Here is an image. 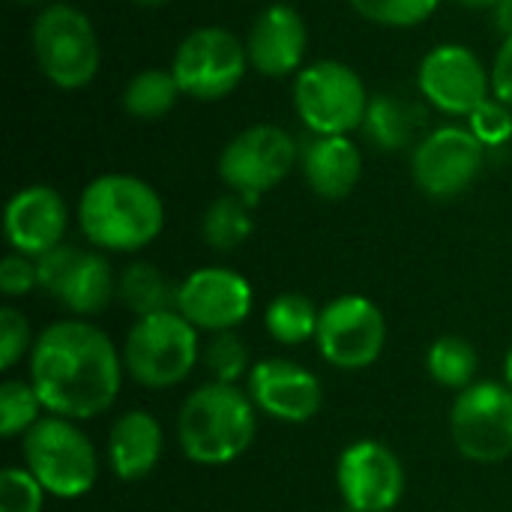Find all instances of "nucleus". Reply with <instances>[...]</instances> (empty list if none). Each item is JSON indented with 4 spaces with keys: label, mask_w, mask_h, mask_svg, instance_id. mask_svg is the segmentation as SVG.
<instances>
[{
    "label": "nucleus",
    "mask_w": 512,
    "mask_h": 512,
    "mask_svg": "<svg viewBox=\"0 0 512 512\" xmlns=\"http://www.w3.org/2000/svg\"><path fill=\"white\" fill-rule=\"evenodd\" d=\"M123 369L114 342L84 318L51 324L30 351V384L45 411L75 423L117 402Z\"/></svg>",
    "instance_id": "1"
},
{
    "label": "nucleus",
    "mask_w": 512,
    "mask_h": 512,
    "mask_svg": "<svg viewBox=\"0 0 512 512\" xmlns=\"http://www.w3.org/2000/svg\"><path fill=\"white\" fill-rule=\"evenodd\" d=\"M78 225L96 249L138 252L159 237L165 207L156 189L141 177L102 174L81 192Z\"/></svg>",
    "instance_id": "2"
},
{
    "label": "nucleus",
    "mask_w": 512,
    "mask_h": 512,
    "mask_svg": "<svg viewBox=\"0 0 512 512\" xmlns=\"http://www.w3.org/2000/svg\"><path fill=\"white\" fill-rule=\"evenodd\" d=\"M258 432V408L237 384L210 381L186 396L177 414V441L195 465H228L240 459Z\"/></svg>",
    "instance_id": "3"
},
{
    "label": "nucleus",
    "mask_w": 512,
    "mask_h": 512,
    "mask_svg": "<svg viewBox=\"0 0 512 512\" xmlns=\"http://www.w3.org/2000/svg\"><path fill=\"white\" fill-rule=\"evenodd\" d=\"M24 468L39 480L45 495L60 501L84 498L99 477V459L90 438L66 417H42L24 435Z\"/></svg>",
    "instance_id": "4"
},
{
    "label": "nucleus",
    "mask_w": 512,
    "mask_h": 512,
    "mask_svg": "<svg viewBox=\"0 0 512 512\" xmlns=\"http://www.w3.org/2000/svg\"><path fill=\"white\" fill-rule=\"evenodd\" d=\"M198 357V330L177 309L138 318L123 345L126 372L150 390H165L186 381Z\"/></svg>",
    "instance_id": "5"
},
{
    "label": "nucleus",
    "mask_w": 512,
    "mask_h": 512,
    "mask_svg": "<svg viewBox=\"0 0 512 512\" xmlns=\"http://www.w3.org/2000/svg\"><path fill=\"white\" fill-rule=\"evenodd\" d=\"M33 54L42 75L63 90L87 87L102 57L90 18L69 3H51L39 12L33 24Z\"/></svg>",
    "instance_id": "6"
},
{
    "label": "nucleus",
    "mask_w": 512,
    "mask_h": 512,
    "mask_svg": "<svg viewBox=\"0 0 512 512\" xmlns=\"http://www.w3.org/2000/svg\"><path fill=\"white\" fill-rule=\"evenodd\" d=\"M294 108L315 135H348L363 126L369 93L363 78L342 60H318L294 78Z\"/></svg>",
    "instance_id": "7"
},
{
    "label": "nucleus",
    "mask_w": 512,
    "mask_h": 512,
    "mask_svg": "<svg viewBox=\"0 0 512 512\" xmlns=\"http://www.w3.org/2000/svg\"><path fill=\"white\" fill-rule=\"evenodd\" d=\"M297 162L300 147L294 144V138L282 126L258 123L237 132L225 144L219 156V177L237 195L255 204L264 192L276 189Z\"/></svg>",
    "instance_id": "8"
},
{
    "label": "nucleus",
    "mask_w": 512,
    "mask_h": 512,
    "mask_svg": "<svg viewBox=\"0 0 512 512\" xmlns=\"http://www.w3.org/2000/svg\"><path fill=\"white\" fill-rule=\"evenodd\" d=\"M456 450L480 465L512 456V390L498 381H477L462 390L450 411Z\"/></svg>",
    "instance_id": "9"
},
{
    "label": "nucleus",
    "mask_w": 512,
    "mask_h": 512,
    "mask_svg": "<svg viewBox=\"0 0 512 512\" xmlns=\"http://www.w3.org/2000/svg\"><path fill=\"white\" fill-rule=\"evenodd\" d=\"M246 66V45L231 30L198 27L177 45L171 72L186 96L213 102L234 93L246 75Z\"/></svg>",
    "instance_id": "10"
},
{
    "label": "nucleus",
    "mask_w": 512,
    "mask_h": 512,
    "mask_svg": "<svg viewBox=\"0 0 512 512\" xmlns=\"http://www.w3.org/2000/svg\"><path fill=\"white\" fill-rule=\"evenodd\" d=\"M315 342L330 366L345 372L369 369L387 345L384 312L360 294L336 297L321 309Z\"/></svg>",
    "instance_id": "11"
},
{
    "label": "nucleus",
    "mask_w": 512,
    "mask_h": 512,
    "mask_svg": "<svg viewBox=\"0 0 512 512\" xmlns=\"http://www.w3.org/2000/svg\"><path fill=\"white\" fill-rule=\"evenodd\" d=\"M39 288L78 318L102 312L117 294L111 264L99 252H87L69 243L36 258Z\"/></svg>",
    "instance_id": "12"
},
{
    "label": "nucleus",
    "mask_w": 512,
    "mask_h": 512,
    "mask_svg": "<svg viewBox=\"0 0 512 512\" xmlns=\"http://www.w3.org/2000/svg\"><path fill=\"white\" fill-rule=\"evenodd\" d=\"M483 162L486 147L468 126H441L417 141L411 171L429 198H456L480 177Z\"/></svg>",
    "instance_id": "13"
},
{
    "label": "nucleus",
    "mask_w": 512,
    "mask_h": 512,
    "mask_svg": "<svg viewBox=\"0 0 512 512\" xmlns=\"http://www.w3.org/2000/svg\"><path fill=\"white\" fill-rule=\"evenodd\" d=\"M336 483L348 512H393L405 495V468L381 441H357L342 450Z\"/></svg>",
    "instance_id": "14"
},
{
    "label": "nucleus",
    "mask_w": 512,
    "mask_h": 512,
    "mask_svg": "<svg viewBox=\"0 0 512 512\" xmlns=\"http://www.w3.org/2000/svg\"><path fill=\"white\" fill-rule=\"evenodd\" d=\"M417 84L438 111L456 117H468L492 96V72L468 45L456 42L438 45L423 57Z\"/></svg>",
    "instance_id": "15"
},
{
    "label": "nucleus",
    "mask_w": 512,
    "mask_h": 512,
    "mask_svg": "<svg viewBox=\"0 0 512 512\" xmlns=\"http://www.w3.org/2000/svg\"><path fill=\"white\" fill-rule=\"evenodd\" d=\"M195 330L228 333L240 327L252 312V285L228 267L192 270L177 285L174 306Z\"/></svg>",
    "instance_id": "16"
},
{
    "label": "nucleus",
    "mask_w": 512,
    "mask_h": 512,
    "mask_svg": "<svg viewBox=\"0 0 512 512\" xmlns=\"http://www.w3.org/2000/svg\"><path fill=\"white\" fill-rule=\"evenodd\" d=\"M249 396L258 411L279 423H309L321 411V381L300 363L282 357L252 366Z\"/></svg>",
    "instance_id": "17"
},
{
    "label": "nucleus",
    "mask_w": 512,
    "mask_h": 512,
    "mask_svg": "<svg viewBox=\"0 0 512 512\" xmlns=\"http://www.w3.org/2000/svg\"><path fill=\"white\" fill-rule=\"evenodd\" d=\"M69 225L66 201L51 186H27L15 192L3 213V231L15 252L39 258L63 243Z\"/></svg>",
    "instance_id": "18"
},
{
    "label": "nucleus",
    "mask_w": 512,
    "mask_h": 512,
    "mask_svg": "<svg viewBox=\"0 0 512 512\" xmlns=\"http://www.w3.org/2000/svg\"><path fill=\"white\" fill-rule=\"evenodd\" d=\"M306 45L309 30L303 15L288 3H273L255 18L246 39V54L261 75L285 78L303 69Z\"/></svg>",
    "instance_id": "19"
},
{
    "label": "nucleus",
    "mask_w": 512,
    "mask_h": 512,
    "mask_svg": "<svg viewBox=\"0 0 512 512\" xmlns=\"http://www.w3.org/2000/svg\"><path fill=\"white\" fill-rule=\"evenodd\" d=\"M300 168L315 195L339 201L360 183L363 156L348 135H315L300 147Z\"/></svg>",
    "instance_id": "20"
},
{
    "label": "nucleus",
    "mask_w": 512,
    "mask_h": 512,
    "mask_svg": "<svg viewBox=\"0 0 512 512\" xmlns=\"http://www.w3.org/2000/svg\"><path fill=\"white\" fill-rule=\"evenodd\" d=\"M165 435L153 414L126 411L114 420L108 432V465L114 477L132 483L144 480L162 459Z\"/></svg>",
    "instance_id": "21"
},
{
    "label": "nucleus",
    "mask_w": 512,
    "mask_h": 512,
    "mask_svg": "<svg viewBox=\"0 0 512 512\" xmlns=\"http://www.w3.org/2000/svg\"><path fill=\"white\" fill-rule=\"evenodd\" d=\"M420 123H423V111L414 102H405V99L387 93V96L369 99L363 129L378 147L402 150V147H408L414 141Z\"/></svg>",
    "instance_id": "22"
},
{
    "label": "nucleus",
    "mask_w": 512,
    "mask_h": 512,
    "mask_svg": "<svg viewBox=\"0 0 512 512\" xmlns=\"http://www.w3.org/2000/svg\"><path fill=\"white\" fill-rule=\"evenodd\" d=\"M117 297L138 318L171 312L177 306V288L165 279V273L153 264H129L117 279Z\"/></svg>",
    "instance_id": "23"
},
{
    "label": "nucleus",
    "mask_w": 512,
    "mask_h": 512,
    "mask_svg": "<svg viewBox=\"0 0 512 512\" xmlns=\"http://www.w3.org/2000/svg\"><path fill=\"white\" fill-rule=\"evenodd\" d=\"M183 96L171 69H141L123 90V108L138 120L165 117Z\"/></svg>",
    "instance_id": "24"
},
{
    "label": "nucleus",
    "mask_w": 512,
    "mask_h": 512,
    "mask_svg": "<svg viewBox=\"0 0 512 512\" xmlns=\"http://www.w3.org/2000/svg\"><path fill=\"white\" fill-rule=\"evenodd\" d=\"M252 207L255 204H249L237 192L216 198L201 222L207 246L216 252H234L237 246H243L252 234Z\"/></svg>",
    "instance_id": "25"
},
{
    "label": "nucleus",
    "mask_w": 512,
    "mask_h": 512,
    "mask_svg": "<svg viewBox=\"0 0 512 512\" xmlns=\"http://www.w3.org/2000/svg\"><path fill=\"white\" fill-rule=\"evenodd\" d=\"M318 321H321V312L303 294H279L264 312L267 333L279 345H303L315 339Z\"/></svg>",
    "instance_id": "26"
},
{
    "label": "nucleus",
    "mask_w": 512,
    "mask_h": 512,
    "mask_svg": "<svg viewBox=\"0 0 512 512\" xmlns=\"http://www.w3.org/2000/svg\"><path fill=\"white\" fill-rule=\"evenodd\" d=\"M426 369L429 375L447 387V390H468L471 384H477V369H480V357L474 351V345L462 336H441L429 354H426Z\"/></svg>",
    "instance_id": "27"
},
{
    "label": "nucleus",
    "mask_w": 512,
    "mask_h": 512,
    "mask_svg": "<svg viewBox=\"0 0 512 512\" xmlns=\"http://www.w3.org/2000/svg\"><path fill=\"white\" fill-rule=\"evenodd\" d=\"M45 405L30 381H3L0 384V432L3 438L27 435L42 417Z\"/></svg>",
    "instance_id": "28"
},
{
    "label": "nucleus",
    "mask_w": 512,
    "mask_h": 512,
    "mask_svg": "<svg viewBox=\"0 0 512 512\" xmlns=\"http://www.w3.org/2000/svg\"><path fill=\"white\" fill-rule=\"evenodd\" d=\"M201 360H204L207 372L213 375V381H219V384H237L243 375L252 372L246 342L234 330L213 333L210 342L201 351Z\"/></svg>",
    "instance_id": "29"
},
{
    "label": "nucleus",
    "mask_w": 512,
    "mask_h": 512,
    "mask_svg": "<svg viewBox=\"0 0 512 512\" xmlns=\"http://www.w3.org/2000/svg\"><path fill=\"white\" fill-rule=\"evenodd\" d=\"M351 6L366 21L384 27H414L438 9V0H351Z\"/></svg>",
    "instance_id": "30"
},
{
    "label": "nucleus",
    "mask_w": 512,
    "mask_h": 512,
    "mask_svg": "<svg viewBox=\"0 0 512 512\" xmlns=\"http://www.w3.org/2000/svg\"><path fill=\"white\" fill-rule=\"evenodd\" d=\"M45 489L27 468H3L0 512H42Z\"/></svg>",
    "instance_id": "31"
},
{
    "label": "nucleus",
    "mask_w": 512,
    "mask_h": 512,
    "mask_svg": "<svg viewBox=\"0 0 512 512\" xmlns=\"http://www.w3.org/2000/svg\"><path fill=\"white\" fill-rule=\"evenodd\" d=\"M468 129L483 147H501L512 138V108L501 99L489 96L468 114Z\"/></svg>",
    "instance_id": "32"
},
{
    "label": "nucleus",
    "mask_w": 512,
    "mask_h": 512,
    "mask_svg": "<svg viewBox=\"0 0 512 512\" xmlns=\"http://www.w3.org/2000/svg\"><path fill=\"white\" fill-rule=\"evenodd\" d=\"M27 351H33L27 318L18 309L3 306L0 309V366L12 369Z\"/></svg>",
    "instance_id": "33"
},
{
    "label": "nucleus",
    "mask_w": 512,
    "mask_h": 512,
    "mask_svg": "<svg viewBox=\"0 0 512 512\" xmlns=\"http://www.w3.org/2000/svg\"><path fill=\"white\" fill-rule=\"evenodd\" d=\"M33 288H39L36 258H27L21 252H12L0 261V291L6 297H24Z\"/></svg>",
    "instance_id": "34"
},
{
    "label": "nucleus",
    "mask_w": 512,
    "mask_h": 512,
    "mask_svg": "<svg viewBox=\"0 0 512 512\" xmlns=\"http://www.w3.org/2000/svg\"><path fill=\"white\" fill-rule=\"evenodd\" d=\"M492 96L512 108V36L504 39V45L495 54V63H492Z\"/></svg>",
    "instance_id": "35"
},
{
    "label": "nucleus",
    "mask_w": 512,
    "mask_h": 512,
    "mask_svg": "<svg viewBox=\"0 0 512 512\" xmlns=\"http://www.w3.org/2000/svg\"><path fill=\"white\" fill-rule=\"evenodd\" d=\"M492 9H495V27L504 33V39L512 36V0H498Z\"/></svg>",
    "instance_id": "36"
},
{
    "label": "nucleus",
    "mask_w": 512,
    "mask_h": 512,
    "mask_svg": "<svg viewBox=\"0 0 512 512\" xmlns=\"http://www.w3.org/2000/svg\"><path fill=\"white\" fill-rule=\"evenodd\" d=\"M462 6H471V9H483V6H495L498 0H456Z\"/></svg>",
    "instance_id": "37"
},
{
    "label": "nucleus",
    "mask_w": 512,
    "mask_h": 512,
    "mask_svg": "<svg viewBox=\"0 0 512 512\" xmlns=\"http://www.w3.org/2000/svg\"><path fill=\"white\" fill-rule=\"evenodd\" d=\"M504 378H507V387L512 390V348L510 354H507V363H504Z\"/></svg>",
    "instance_id": "38"
},
{
    "label": "nucleus",
    "mask_w": 512,
    "mask_h": 512,
    "mask_svg": "<svg viewBox=\"0 0 512 512\" xmlns=\"http://www.w3.org/2000/svg\"><path fill=\"white\" fill-rule=\"evenodd\" d=\"M132 3H138V6H159V3H165V0H132Z\"/></svg>",
    "instance_id": "39"
},
{
    "label": "nucleus",
    "mask_w": 512,
    "mask_h": 512,
    "mask_svg": "<svg viewBox=\"0 0 512 512\" xmlns=\"http://www.w3.org/2000/svg\"><path fill=\"white\" fill-rule=\"evenodd\" d=\"M15 3H39V0H15Z\"/></svg>",
    "instance_id": "40"
}]
</instances>
